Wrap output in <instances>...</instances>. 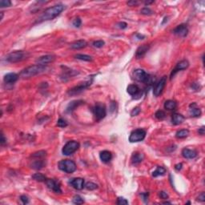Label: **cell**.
<instances>
[{"instance_id": "6da1fadb", "label": "cell", "mask_w": 205, "mask_h": 205, "mask_svg": "<svg viewBox=\"0 0 205 205\" xmlns=\"http://www.w3.org/2000/svg\"><path fill=\"white\" fill-rule=\"evenodd\" d=\"M64 9H65V6L61 4V3L51 6V7L44 11V13L38 18L35 22L36 23H40V22H44V21L52 20L55 18H56L57 16L59 15Z\"/></svg>"}, {"instance_id": "7a4b0ae2", "label": "cell", "mask_w": 205, "mask_h": 205, "mask_svg": "<svg viewBox=\"0 0 205 205\" xmlns=\"http://www.w3.org/2000/svg\"><path fill=\"white\" fill-rule=\"evenodd\" d=\"M47 70V66L40 65V64H35L28 67L27 68L23 69L19 74V77L22 79H28V78L34 77L35 75L43 73Z\"/></svg>"}, {"instance_id": "3957f363", "label": "cell", "mask_w": 205, "mask_h": 205, "mask_svg": "<svg viewBox=\"0 0 205 205\" xmlns=\"http://www.w3.org/2000/svg\"><path fill=\"white\" fill-rule=\"evenodd\" d=\"M28 53L22 51H15L8 54L6 57V60L8 62L15 63V62H21L27 58Z\"/></svg>"}, {"instance_id": "277c9868", "label": "cell", "mask_w": 205, "mask_h": 205, "mask_svg": "<svg viewBox=\"0 0 205 205\" xmlns=\"http://www.w3.org/2000/svg\"><path fill=\"white\" fill-rule=\"evenodd\" d=\"M92 82H93V77L91 76L89 79L84 81L83 83H80V84H79L77 86L72 87V89H70V90L67 91V94H68L69 95H75L81 93V92L84 91L85 89H87L89 86H91V84H92Z\"/></svg>"}, {"instance_id": "5b68a950", "label": "cell", "mask_w": 205, "mask_h": 205, "mask_svg": "<svg viewBox=\"0 0 205 205\" xmlns=\"http://www.w3.org/2000/svg\"><path fill=\"white\" fill-rule=\"evenodd\" d=\"M59 168L61 171H64L66 173H73L76 171V164L74 161L71 159H62L59 162Z\"/></svg>"}, {"instance_id": "8992f818", "label": "cell", "mask_w": 205, "mask_h": 205, "mask_svg": "<svg viewBox=\"0 0 205 205\" xmlns=\"http://www.w3.org/2000/svg\"><path fill=\"white\" fill-rule=\"evenodd\" d=\"M79 147V143L77 141L72 140L69 141L63 146L62 149V152L64 155H71L73 153L75 152Z\"/></svg>"}, {"instance_id": "52a82bcc", "label": "cell", "mask_w": 205, "mask_h": 205, "mask_svg": "<svg viewBox=\"0 0 205 205\" xmlns=\"http://www.w3.org/2000/svg\"><path fill=\"white\" fill-rule=\"evenodd\" d=\"M92 112H93L94 115H95V119L97 121H100V120L102 119L107 115L105 106L102 104V103H100V102H98L95 105V107L92 108Z\"/></svg>"}, {"instance_id": "ba28073f", "label": "cell", "mask_w": 205, "mask_h": 205, "mask_svg": "<svg viewBox=\"0 0 205 205\" xmlns=\"http://www.w3.org/2000/svg\"><path fill=\"white\" fill-rule=\"evenodd\" d=\"M146 136V131L139 128V129H135L133 131H131V133L130 134L129 136V141L131 143H137V142H140L142 140H144V138Z\"/></svg>"}, {"instance_id": "9c48e42d", "label": "cell", "mask_w": 205, "mask_h": 205, "mask_svg": "<svg viewBox=\"0 0 205 205\" xmlns=\"http://www.w3.org/2000/svg\"><path fill=\"white\" fill-rule=\"evenodd\" d=\"M166 84H167V76H163L159 79L158 83L156 84L155 87L153 89V95L155 97H158L159 95H161L164 89L165 86H166Z\"/></svg>"}, {"instance_id": "30bf717a", "label": "cell", "mask_w": 205, "mask_h": 205, "mask_svg": "<svg viewBox=\"0 0 205 205\" xmlns=\"http://www.w3.org/2000/svg\"><path fill=\"white\" fill-rule=\"evenodd\" d=\"M149 75H147L146 72L142 69H136L133 72V78L138 82L146 83Z\"/></svg>"}, {"instance_id": "8fae6325", "label": "cell", "mask_w": 205, "mask_h": 205, "mask_svg": "<svg viewBox=\"0 0 205 205\" xmlns=\"http://www.w3.org/2000/svg\"><path fill=\"white\" fill-rule=\"evenodd\" d=\"M45 183L47 184V186L48 187V188H50L51 190H52L55 193H62V190L60 187V184L58 181H56L52 179H47V180L45 181Z\"/></svg>"}, {"instance_id": "7c38bea8", "label": "cell", "mask_w": 205, "mask_h": 205, "mask_svg": "<svg viewBox=\"0 0 205 205\" xmlns=\"http://www.w3.org/2000/svg\"><path fill=\"white\" fill-rule=\"evenodd\" d=\"M188 67H189V62H188L187 60L183 59V60L180 61V62L176 64V67L172 70V72H171V79H172V78L174 77L175 75H176L178 72L182 71V70H185V69L187 68Z\"/></svg>"}, {"instance_id": "4fadbf2b", "label": "cell", "mask_w": 205, "mask_h": 205, "mask_svg": "<svg viewBox=\"0 0 205 205\" xmlns=\"http://www.w3.org/2000/svg\"><path fill=\"white\" fill-rule=\"evenodd\" d=\"M55 60V56L54 55H47L39 57L36 60V62L37 64H40V65H47L48 63L54 62Z\"/></svg>"}, {"instance_id": "5bb4252c", "label": "cell", "mask_w": 205, "mask_h": 205, "mask_svg": "<svg viewBox=\"0 0 205 205\" xmlns=\"http://www.w3.org/2000/svg\"><path fill=\"white\" fill-rule=\"evenodd\" d=\"M173 33L178 35V36H180V37L183 38L187 36V34L188 33V29H187V27L185 24H180L173 30Z\"/></svg>"}, {"instance_id": "9a60e30c", "label": "cell", "mask_w": 205, "mask_h": 205, "mask_svg": "<svg viewBox=\"0 0 205 205\" xmlns=\"http://www.w3.org/2000/svg\"><path fill=\"white\" fill-rule=\"evenodd\" d=\"M70 184L76 190H82L85 187L84 180L82 179V178H74V179H72L70 181Z\"/></svg>"}, {"instance_id": "2e32d148", "label": "cell", "mask_w": 205, "mask_h": 205, "mask_svg": "<svg viewBox=\"0 0 205 205\" xmlns=\"http://www.w3.org/2000/svg\"><path fill=\"white\" fill-rule=\"evenodd\" d=\"M150 46L148 44H143L142 46L138 47L135 52V57L137 59H141L146 55V53L149 51Z\"/></svg>"}, {"instance_id": "e0dca14e", "label": "cell", "mask_w": 205, "mask_h": 205, "mask_svg": "<svg viewBox=\"0 0 205 205\" xmlns=\"http://www.w3.org/2000/svg\"><path fill=\"white\" fill-rule=\"evenodd\" d=\"M181 154L183 155V158L188 159L196 158V156H197V152H196V150L189 149V148H183L182 150Z\"/></svg>"}, {"instance_id": "ac0fdd59", "label": "cell", "mask_w": 205, "mask_h": 205, "mask_svg": "<svg viewBox=\"0 0 205 205\" xmlns=\"http://www.w3.org/2000/svg\"><path fill=\"white\" fill-rule=\"evenodd\" d=\"M189 114L192 117H199L201 115V110L196 107V102H192L189 107Z\"/></svg>"}, {"instance_id": "d6986e66", "label": "cell", "mask_w": 205, "mask_h": 205, "mask_svg": "<svg viewBox=\"0 0 205 205\" xmlns=\"http://www.w3.org/2000/svg\"><path fill=\"white\" fill-rule=\"evenodd\" d=\"M127 91L132 96H137L140 94V88L136 84H131L127 88Z\"/></svg>"}, {"instance_id": "ffe728a7", "label": "cell", "mask_w": 205, "mask_h": 205, "mask_svg": "<svg viewBox=\"0 0 205 205\" xmlns=\"http://www.w3.org/2000/svg\"><path fill=\"white\" fill-rule=\"evenodd\" d=\"M84 101L83 100H74L69 103L67 107V109H66V112L67 113H72L73 111H75L76 107H78L79 106H80L81 104L84 103Z\"/></svg>"}, {"instance_id": "44dd1931", "label": "cell", "mask_w": 205, "mask_h": 205, "mask_svg": "<svg viewBox=\"0 0 205 205\" xmlns=\"http://www.w3.org/2000/svg\"><path fill=\"white\" fill-rule=\"evenodd\" d=\"M18 79H19V75L15 73H8L5 75L3 80L6 84H14L18 80Z\"/></svg>"}, {"instance_id": "7402d4cb", "label": "cell", "mask_w": 205, "mask_h": 205, "mask_svg": "<svg viewBox=\"0 0 205 205\" xmlns=\"http://www.w3.org/2000/svg\"><path fill=\"white\" fill-rule=\"evenodd\" d=\"M87 46V43L84 39H79V40L75 41L74 43H72L71 44V48L74 49V50H79V49H83L84 47H86Z\"/></svg>"}, {"instance_id": "603a6c76", "label": "cell", "mask_w": 205, "mask_h": 205, "mask_svg": "<svg viewBox=\"0 0 205 205\" xmlns=\"http://www.w3.org/2000/svg\"><path fill=\"white\" fill-rule=\"evenodd\" d=\"M184 121V116L179 113H175L171 117V123L174 125H180Z\"/></svg>"}, {"instance_id": "cb8c5ba5", "label": "cell", "mask_w": 205, "mask_h": 205, "mask_svg": "<svg viewBox=\"0 0 205 205\" xmlns=\"http://www.w3.org/2000/svg\"><path fill=\"white\" fill-rule=\"evenodd\" d=\"M144 155L142 153L134 152L131 156V163L133 164H139L143 160Z\"/></svg>"}, {"instance_id": "d4e9b609", "label": "cell", "mask_w": 205, "mask_h": 205, "mask_svg": "<svg viewBox=\"0 0 205 205\" xmlns=\"http://www.w3.org/2000/svg\"><path fill=\"white\" fill-rule=\"evenodd\" d=\"M100 159H101L103 163H108V162H110V160L112 159V153L110 152L109 151L105 150V151H102V152H100Z\"/></svg>"}, {"instance_id": "484cf974", "label": "cell", "mask_w": 205, "mask_h": 205, "mask_svg": "<svg viewBox=\"0 0 205 205\" xmlns=\"http://www.w3.org/2000/svg\"><path fill=\"white\" fill-rule=\"evenodd\" d=\"M46 165V163L44 160L43 159H36L33 161V163L31 164V168L33 169H35V170H39V169H42V168L45 167Z\"/></svg>"}, {"instance_id": "4316f807", "label": "cell", "mask_w": 205, "mask_h": 205, "mask_svg": "<svg viewBox=\"0 0 205 205\" xmlns=\"http://www.w3.org/2000/svg\"><path fill=\"white\" fill-rule=\"evenodd\" d=\"M79 74V72H75V71H73L72 69H67V70H64L63 72H62V75H61V78H63V80L66 81V78H69L72 77V76H75V75Z\"/></svg>"}, {"instance_id": "83f0119b", "label": "cell", "mask_w": 205, "mask_h": 205, "mask_svg": "<svg viewBox=\"0 0 205 205\" xmlns=\"http://www.w3.org/2000/svg\"><path fill=\"white\" fill-rule=\"evenodd\" d=\"M176 102H175L174 100H167L164 102V108L168 111H172L176 107Z\"/></svg>"}, {"instance_id": "f1b7e54d", "label": "cell", "mask_w": 205, "mask_h": 205, "mask_svg": "<svg viewBox=\"0 0 205 205\" xmlns=\"http://www.w3.org/2000/svg\"><path fill=\"white\" fill-rule=\"evenodd\" d=\"M166 173V169L163 167H157L155 171L152 172L153 177H158L160 176H163Z\"/></svg>"}, {"instance_id": "f546056e", "label": "cell", "mask_w": 205, "mask_h": 205, "mask_svg": "<svg viewBox=\"0 0 205 205\" xmlns=\"http://www.w3.org/2000/svg\"><path fill=\"white\" fill-rule=\"evenodd\" d=\"M188 135H189V131L187 129H182V130L178 131L176 134V136L178 139H183V138L188 136Z\"/></svg>"}, {"instance_id": "4dcf8cb0", "label": "cell", "mask_w": 205, "mask_h": 205, "mask_svg": "<svg viewBox=\"0 0 205 205\" xmlns=\"http://www.w3.org/2000/svg\"><path fill=\"white\" fill-rule=\"evenodd\" d=\"M75 58L79 60H83V61H87V62H91L92 61V57L87 55H83V54H77L75 55Z\"/></svg>"}, {"instance_id": "1f68e13d", "label": "cell", "mask_w": 205, "mask_h": 205, "mask_svg": "<svg viewBox=\"0 0 205 205\" xmlns=\"http://www.w3.org/2000/svg\"><path fill=\"white\" fill-rule=\"evenodd\" d=\"M32 179L36 181H39V182H45L47 180V178L45 176H44L43 174L41 173H35L32 176Z\"/></svg>"}, {"instance_id": "d6a6232c", "label": "cell", "mask_w": 205, "mask_h": 205, "mask_svg": "<svg viewBox=\"0 0 205 205\" xmlns=\"http://www.w3.org/2000/svg\"><path fill=\"white\" fill-rule=\"evenodd\" d=\"M46 155H47V152H46L45 151H39L37 152L33 153V154H32V157H33V158L41 159L45 157Z\"/></svg>"}, {"instance_id": "836d02e7", "label": "cell", "mask_w": 205, "mask_h": 205, "mask_svg": "<svg viewBox=\"0 0 205 205\" xmlns=\"http://www.w3.org/2000/svg\"><path fill=\"white\" fill-rule=\"evenodd\" d=\"M72 202L75 204H83L84 203V199L80 196H75L72 199Z\"/></svg>"}, {"instance_id": "e575fe53", "label": "cell", "mask_w": 205, "mask_h": 205, "mask_svg": "<svg viewBox=\"0 0 205 205\" xmlns=\"http://www.w3.org/2000/svg\"><path fill=\"white\" fill-rule=\"evenodd\" d=\"M85 187H86L87 190L93 191V190H95L98 188V185H97L96 183H93V182H88V183H86Z\"/></svg>"}, {"instance_id": "d590c367", "label": "cell", "mask_w": 205, "mask_h": 205, "mask_svg": "<svg viewBox=\"0 0 205 205\" xmlns=\"http://www.w3.org/2000/svg\"><path fill=\"white\" fill-rule=\"evenodd\" d=\"M155 116L156 119H158L159 120H162V119H164L165 118L166 115H165V112H164V111L159 110V111H157V112H155Z\"/></svg>"}, {"instance_id": "8d00e7d4", "label": "cell", "mask_w": 205, "mask_h": 205, "mask_svg": "<svg viewBox=\"0 0 205 205\" xmlns=\"http://www.w3.org/2000/svg\"><path fill=\"white\" fill-rule=\"evenodd\" d=\"M140 13L144 15H151L153 14V11L150 9L149 7H143V9L140 11Z\"/></svg>"}, {"instance_id": "74e56055", "label": "cell", "mask_w": 205, "mask_h": 205, "mask_svg": "<svg viewBox=\"0 0 205 205\" xmlns=\"http://www.w3.org/2000/svg\"><path fill=\"white\" fill-rule=\"evenodd\" d=\"M57 125H58V127H59V128H66L68 124H67V122L64 119L60 118L58 120V122H57Z\"/></svg>"}, {"instance_id": "f35d334b", "label": "cell", "mask_w": 205, "mask_h": 205, "mask_svg": "<svg viewBox=\"0 0 205 205\" xmlns=\"http://www.w3.org/2000/svg\"><path fill=\"white\" fill-rule=\"evenodd\" d=\"M11 6V2L9 0H1L0 1V7L3 8V7H8V6Z\"/></svg>"}, {"instance_id": "ab89813d", "label": "cell", "mask_w": 205, "mask_h": 205, "mask_svg": "<svg viewBox=\"0 0 205 205\" xmlns=\"http://www.w3.org/2000/svg\"><path fill=\"white\" fill-rule=\"evenodd\" d=\"M104 44H105V43H104V41L102 40H97L93 42V46L95 47H97V48H101V47L104 46Z\"/></svg>"}, {"instance_id": "60d3db41", "label": "cell", "mask_w": 205, "mask_h": 205, "mask_svg": "<svg viewBox=\"0 0 205 205\" xmlns=\"http://www.w3.org/2000/svg\"><path fill=\"white\" fill-rule=\"evenodd\" d=\"M72 24H73V26H74L75 27L79 28L80 27L81 25H82V21H81V19H79V18H76V19H75L73 20Z\"/></svg>"}, {"instance_id": "b9f144b4", "label": "cell", "mask_w": 205, "mask_h": 205, "mask_svg": "<svg viewBox=\"0 0 205 205\" xmlns=\"http://www.w3.org/2000/svg\"><path fill=\"white\" fill-rule=\"evenodd\" d=\"M116 204L119 205H123V204H128V201L127 199L124 198V197H119L117 199V202Z\"/></svg>"}, {"instance_id": "7bdbcfd3", "label": "cell", "mask_w": 205, "mask_h": 205, "mask_svg": "<svg viewBox=\"0 0 205 205\" xmlns=\"http://www.w3.org/2000/svg\"><path fill=\"white\" fill-rule=\"evenodd\" d=\"M140 111H141V110H140V108L139 107H135V108L131 111V116H136V115H138L140 114Z\"/></svg>"}, {"instance_id": "ee69618b", "label": "cell", "mask_w": 205, "mask_h": 205, "mask_svg": "<svg viewBox=\"0 0 205 205\" xmlns=\"http://www.w3.org/2000/svg\"><path fill=\"white\" fill-rule=\"evenodd\" d=\"M20 200L23 204H27L30 202V199L27 196H20Z\"/></svg>"}, {"instance_id": "f6af8a7d", "label": "cell", "mask_w": 205, "mask_h": 205, "mask_svg": "<svg viewBox=\"0 0 205 205\" xmlns=\"http://www.w3.org/2000/svg\"><path fill=\"white\" fill-rule=\"evenodd\" d=\"M197 200L199 201H201V202H204L205 201V193L204 192H201L199 195V196L197 197Z\"/></svg>"}, {"instance_id": "bcb514c9", "label": "cell", "mask_w": 205, "mask_h": 205, "mask_svg": "<svg viewBox=\"0 0 205 205\" xmlns=\"http://www.w3.org/2000/svg\"><path fill=\"white\" fill-rule=\"evenodd\" d=\"M0 143H1V145H2V146L5 145L6 143V139L5 138V136H4L3 132L1 133V140H0Z\"/></svg>"}, {"instance_id": "7dc6e473", "label": "cell", "mask_w": 205, "mask_h": 205, "mask_svg": "<svg viewBox=\"0 0 205 205\" xmlns=\"http://www.w3.org/2000/svg\"><path fill=\"white\" fill-rule=\"evenodd\" d=\"M159 196H160V198L163 199H168V195L167 194V192H159Z\"/></svg>"}, {"instance_id": "c3c4849f", "label": "cell", "mask_w": 205, "mask_h": 205, "mask_svg": "<svg viewBox=\"0 0 205 205\" xmlns=\"http://www.w3.org/2000/svg\"><path fill=\"white\" fill-rule=\"evenodd\" d=\"M117 26H118L119 28H120V29H125V28H127V27H128V24L125 22H119Z\"/></svg>"}, {"instance_id": "681fc988", "label": "cell", "mask_w": 205, "mask_h": 205, "mask_svg": "<svg viewBox=\"0 0 205 205\" xmlns=\"http://www.w3.org/2000/svg\"><path fill=\"white\" fill-rule=\"evenodd\" d=\"M140 196H141V197L143 198V200L144 201L145 203L147 202V198H148V193H141L140 194Z\"/></svg>"}, {"instance_id": "f907efd6", "label": "cell", "mask_w": 205, "mask_h": 205, "mask_svg": "<svg viewBox=\"0 0 205 205\" xmlns=\"http://www.w3.org/2000/svg\"><path fill=\"white\" fill-rule=\"evenodd\" d=\"M138 2L137 1H129V2H128L127 3V4H128V6H135V5H137L138 4Z\"/></svg>"}, {"instance_id": "816d5d0a", "label": "cell", "mask_w": 205, "mask_h": 205, "mask_svg": "<svg viewBox=\"0 0 205 205\" xmlns=\"http://www.w3.org/2000/svg\"><path fill=\"white\" fill-rule=\"evenodd\" d=\"M198 132H199V135H204L205 133V128H204V126H203V127H201L200 128H199V130H198Z\"/></svg>"}, {"instance_id": "f5cc1de1", "label": "cell", "mask_w": 205, "mask_h": 205, "mask_svg": "<svg viewBox=\"0 0 205 205\" xmlns=\"http://www.w3.org/2000/svg\"><path fill=\"white\" fill-rule=\"evenodd\" d=\"M182 166H183L182 164H176L175 166V169H176V171H180V170H181V168H182Z\"/></svg>"}, {"instance_id": "db71d44e", "label": "cell", "mask_w": 205, "mask_h": 205, "mask_svg": "<svg viewBox=\"0 0 205 205\" xmlns=\"http://www.w3.org/2000/svg\"><path fill=\"white\" fill-rule=\"evenodd\" d=\"M136 38H137V39H143L145 38V36H144V35H143V34H136Z\"/></svg>"}, {"instance_id": "11a10c76", "label": "cell", "mask_w": 205, "mask_h": 205, "mask_svg": "<svg viewBox=\"0 0 205 205\" xmlns=\"http://www.w3.org/2000/svg\"><path fill=\"white\" fill-rule=\"evenodd\" d=\"M154 3L153 1H146L144 3H145V5H149V4H151V3Z\"/></svg>"}, {"instance_id": "9f6ffc18", "label": "cell", "mask_w": 205, "mask_h": 205, "mask_svg": "<svg viewBox=\"0 0 205 205\" xmlns=\"http://www.w3.org/2000/svg\"><path fill=\"white\" fill-rule=\"evenodd\" d=\"M3 12H1V19H3Z\"/></svg>"}]
</instances>
